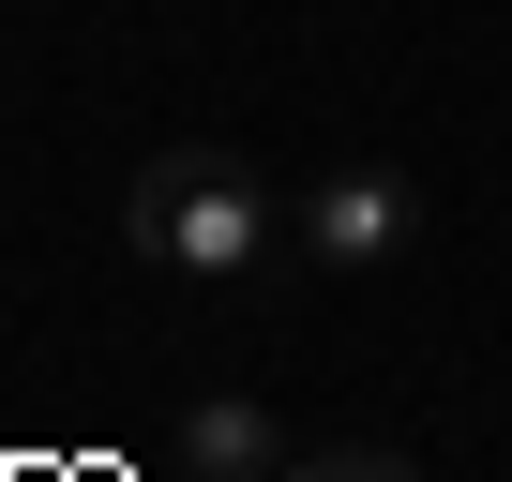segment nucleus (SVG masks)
I'll return each instance as SVG.
<instances>
[{
	"label": "nucleus",
	"instance_id": "2",
	"mask_svg": "<svg viewBox=\"0 0 512 482\" xmlns=\"http://www.w3.org/2000/svg\"><path fill=\"white\" fill-rule=\"evenodd\" d=\"M287 241L317 272H392V257H422V181L407 166H317L287 196Z\"/></svg>",
	"mask_w": 512,
	"mask_h": 482
},
{
	"label": "nucleus",
	"instance_id": "3",
	"mask_svg": "<svg viewBox=\"0 0 512 482\" xmlns=\"http://www.w3.org/2000/svg\"><path fill=\"white\" fill-rule=\"evenodd\" d=\"M181 482H287V437H272V407H241V392L181 407Z\"/></svg>",
	"mask_w": 512,
	"mask_h": 482
},
{
	"label": "nucleus",
	"instance_id": "4",
	"mask_svg": "<svg viewBox=\"0 0 512 482\" xmlns=\"http://www.w3.org/2000/svg\"><path fill=\"white\" fill-rule=\"evenodd\" d=\"M287 482H422L407 452H287Z\"/></svg>",
	"mask_w": 512,
	"mask_h": 482
},
{
	"label": "nucleus",
	"instance_id": "1",
	"mask_svg": "<svg viewBox=\"0 0 512 482\" xmlns=\"http://www.w3.org/2000/svg\"><path fill=\"white\" fill-rule=\"evenodd\" d=\"M121 226H136V257H166V272H256V257H272V241H287V211H272V181H256L241 151H151L136 166V196H121Z\"/></svg>",
	"mask_w": 512,
	"mask_h": 482
}]
</instances>
